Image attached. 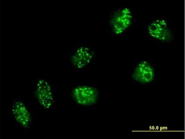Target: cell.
<instances>
[{
	"label": "cell",
	"mask_w": 185,
	"mask_h": 139,
	"mask_svg": "<svg viewBox=\"0 0 185 139\" xmlns=\"http://www.w3.org/2000/svg\"><path fill=\"white\" fill-rule=\"evenodd\" d=\"M33 95L40 105L46 109H51L55 103V95L53 87L48 80L38 79L35 83Z\"/></svg>",
	"instance_id": "cell-2"
},
{
	"label": "cell",
	"mask_w": 185,
	"mask_h": 139,
	"mask_svg": "<svg viewBox=\"0 0 185 139\" xmlns=\"http://www.w3.org/2000/svg\"><path fill=\"white\" fill-rule=\"evenodd\" d=\"M70 95L76 104L82 106H89L96 104L99 98V92L96 87L89 85H80L74 87Z\"/></svg>",
	"instance_id": "cell-4"
},
{
	"label": "cell",
	"mask_w": 185,
	"mask_h": 139,
	"mask_svg": "<svg viewBox=\"0 0 185 139\" xmlns=\"http://www.w3.org/2000/svg\"><path fill=\"white\" fill-rule=\"evenodd\" d=\"M11 111L14 120L19 125L24 129L30 127L32 123V116L24 102L20 100H14L12 104Z\"/></svg>",
	"instance_id": "cell-5"
},
{
	"label": "cell",
	"mask_w": 185,
	"mask_h": 139,
	"mask_svg": "<svg viewBox=\"0 0 185 139\" xmlns=\"http://www.w3.org/2000/svg\"><path fill=\"white\" fill-rule=\"evenodd\" d=\"M96 56L95 50L89 45L80 44L74 46L68 53L67 61L75 70H84L91 65Z\"/></svg>",
	"instance_id": "cell-1"
},
{
	"label": "cell",
	"mask_w": 185,
	"mask_h": 139,
	"mask_svg": "<svg viewBox=\"0 0 185 139\" xmlns=\"http://www.w3.org/2000/svg\"><path fill=\"white\" fill-rule=\"evenodd\" d=\"M133 14L130 9L127 7L117 9L110 16L109 24L112 33L116 35L123 34L131 25Z\"/></svg>",
	"instance_id": "cell-3"
},
{
	"label": "cell",
	"mask_w": 185,
	"mask_h": 139,
	"mask_svg": "<svg viewBox=\"0 0 185 139\" xmlns=\"http://www.w3.org/2000/svg\"><path fill=\"white\" fill-rule=\"evenodd\" d=\"M155 75V69L152 66L146 61H142L134 67L132 76L135 81L141 83L146 84L152 82Z\"/></svg>",
	"instance_id": "cell-7"
},
{
	"label": "cell",
	"mask_w": 185,
	"mask_h": 139,
	"mask_svg": "<svg viewBox=\"0 0 185 139\" xmlns=\"http://www.w3.org/2000/svg\"><path fill=\"white\" fill-rule=\"evenodd\" d=\"M149 34L153 38L163 42L170 41L172 37L171 30L167 21L162 19L152 21L147 28Z\"/></svg>",
	"instance_id": "cell-6"
}]
</instances>
